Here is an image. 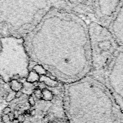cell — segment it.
<instances>
[{
	"label": "cell",
	"instance_id": "obj_1",
	"mask_svg": "<svg viewBox=\"0 0 123 123\" xmlns=\"http://www.w3.org/2000/svg\"><path fill=\"white\" fill-rule=\"evenodd\" d=\"M74 123H123V112L108 88L92 76L76 86Z\"/></svg>",
	"mask_w": 123,
	"mask_h": 123
},
{
	"label": "cell",
	"instance_id": "obj_2",
	"mask_svg": "<svg viewBox=\"0 0 123 123\" xmlns=\"http://www.w3.org/2000/svg\"><path fill=\"white\" fill-rule=\"evenodd\" d=\"M91 53V76L99 79L105 72L120 45L108 28L91 22L88 26Z\"/></svg>",
	"mask_w": 123,
	"mask_h": 123
},
{
	"label": "cell",
	"instance_id": "obj_3",
	"mask_svg": "<svg viewBox=\"0 0 123 123\" xmlns=\"http://www.w3.org/2000/svg\"><path fill=\"white\" fill-rule=\"evenodd\" d=\"M97 80L108 88L123 112V47L120 46L105 72Z\"/></svg>",
	"mask_w": 123,
	"mask_h": 123
},
{
	"label": "cell",
	"instance_id": "obj_4",
	"mask_svg": "<svg viewBox=\"0 0 123 123\" xmlns=\"http://www.w3.org/2000/svg\"><path fill=\"white\" fill-rule=\"evenodd\" d=\"M109 30L119 45L123 47V1H120L119 9L109 27Z\"/></svg>",
	"mask_w": 123,
	"mask_h": 123
},
{
	"label": "cell",
	"instance_id": "obj_5",
	"mask_svg": "<svg viewBox=\"0 0 123 123\" xmlns=\"http://www.w3.org/2000/svg\"><path fill=\"white\" fill-rule=\"evenodd\" d=\"M39 79H40L41 81H43L45 85H46L48 86H50V87H55L57 85V82L56 81H53L49 77H47L46 76H43Z\"/></svg>",
	"mask_w": 123,
	"mask_h": 123
},
{
	"label": "cell",
	"instance_id": "obj_6",
	"mask_svg": "<svg viewBox=\"0 0 123 123\" xmlns=\"http://www.w3.org/2000/svg\"><path fill=\"white\" fill-rule=\"evenodd\" d=\"M39 76L38 74H36L35 71H30V74L27 79V81L30 82V83H33L35 81H37L39 80Z\"/></svg>",
	"mask_w": 123,
	"mask_h": 123
},
{
	"label": "cell",
	"instance_id": "obj_7",
	"mask_svg": "<svg viewBox=\"0 0 123 123\" xmlns=\"http://www.w3.org/2000/svg\"><path fill=\"white\" fill-rule=\"evenodd\" d=\"M11 88L13 91L17 92H19L22 88V84L16 80H13L11 82Z\"/></svg>",
	"mask_w": 123,
	"mask_h": 123
},
{
	"label": "cell",
	"instance_id": "obj_8",
	"mask_svg": "<svg viewBox=\"0 0 123 123\" xmlns=\"http://www.w3.org/2000/svg\"><path fill=\"white\" fill-rule=\"evenodd\" d=\"M42 94H43V98L44 99H46V100H51L52 98H53L52 93L50 91H49V90H47L46 89H44L42 91Z\"/></svg>",
	"mask_w": 123,
	"mask_h": 123
},
{
	"label": "cell",
	"instance_id": "obj_9",
	"mask_svg": "<svg viewBox=\"0 0 123 123\" xmlns=\"http://www.w3.org/2000/svg\"><path fill=\"white\" fill-rule=\"evenodd\" d=\"M33 69L35 71V72L38 74H46V70L41 66V65H36Z\"/></svg>",
	"mask_w": 123,
	"mask_h": 123
},
{
	"label": "cell",
	"instance_id": "obj_10",
	"mask_svg": "<svg viewBox=\"0 0 123 123\" xmlns=\"http://www.w3.org/2000/svg\"><path fill=\"white\" fill-rule=\"evenodd\" d=\"M34 94L38 99H42L43 98V94H42V91L40 89H36L34 90Z\"/></svg>",
	"mask_w": 123,
	"mask_h": 123
},
{
	"label": "cell",
	"instance_id": "obj_11",
	"mask_svg": "<svg viewBox=\"0 0 123 123\" xmlns=\"http://www.w3.org/2000/svg\"><path fill=\"white\" fill-rule=\"evenodd\" d=\"M2 112H3V114H4V115H9V114L11 112V108L9 107H4V108L3 109Z\"/></svg>",
	"mask_w": 123,
	"mask_h": 123
},
{
	"label": "cell",
	"instance_id": "obj_12",
	"mask_svg": "<svg viewBox=\"0 0 123 123\" xmlns=\"http://www.w3.org/2000/svg\"><path fill=\"white\" fill-rule=\"evenodd\" d=\"M28 102H29V104H30V106H34V105H35L36 101H35L34 98H33L32 96L29 97V98H28Z\"/></svg>",
	"mask_w": 123,
	"mask_h": 123
},
{
	"label": "cell",
	"instance_id": "obj_13",
	"mask_svg": "<svg viewBox=\"0 0 123 123\" xmlns=\"http://www.w3.org/2000/svg\"><path fill=\"white\" fill-rule=\"evenodd\" d=\"M2 121H3V123H10L8 115H3V116H2Z\"/></svg>",
	"mask_w": 123,
	"mask_h": 123
},
{
	"label": "cell",
	"instance_id": "obj_14",
	"mask_svg": "<svg viewBox=\"0 0 123 123\" xmlns=\"http://www.w3.org/2000/svg\"><path fill=\"white\" fill-rule=\"evenodd\" d=\"M8 115V117H9V121L10 122H12V121H14V117H15V116H14V113H12V112H10L9 115Z\"/></svg>",
	"mask_w": 123,
	"mask_h": 123
},
{
	"label": "cell",
	"instance_id": "obj_15",
	"mask_svg": "<svg viewBox=\"0 0 123 123\" xmlns=\"http://www.w3.org/2000/svg\"><path fill=\"white\" fill-rule=\"evenodd\" d=\"M22 95V92L19 91V92H15V94H14V98H20L21 96Z\"/></svg>",
	"mask_w": 123,
	"mask_h": 123
},
{
	"label": "cell",
	"instance_id": "obj_16",
	"mask_svg": "<svg viewBox=\"0 0 123 123\" xmlns=\"http://www.w3.org/2000/svg\"><path fill=\"white\" fill-rule=\"evenodd\" d=\"M24 119H25V116H24L23 115H18V117H17V120H18V122H22V121H24Z\"/></svg>",
	"mask_w": 123,
	"mask_h": 123
},
{
	"label": "cell",
	"instance_id": "obj_17",
	"mask_svg": "<svg viewBox=\"0 0 123 123\" xmlns=\"http://www.w3.org/2000/svg\"><path fill=\"white\" fill-rule=\"evenodd\" d=\"M3 123V121H2V116H1L0 115V123Z\"/></svg>",
	"mask_w": 123,
	"mask_h": 123
}]
</instances>
